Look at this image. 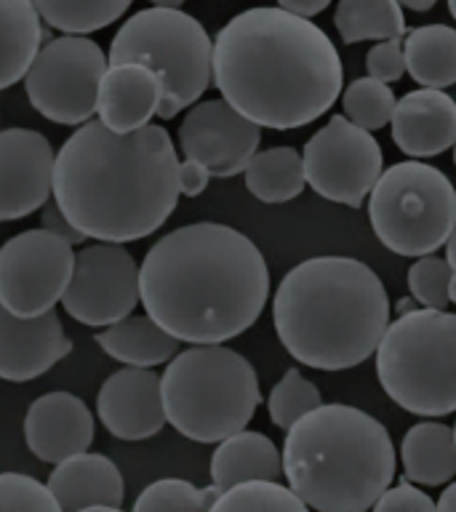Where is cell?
Wrapping results in <instances>:
<instances>
[{
    "label": "cell",
    "mask_w": 456,
    "mask_h": 512,
    "mask_svg": "<svg viewBox=\"0 0 456 512\" xmlns=\"http://www.w3.org/2000/svg\"><path fill=\"white\" fill-rule=\"evenodd\" d=\"M147 315L176 342H230L254 326L270 296V270L254 240L219 222L176 227L139 264Z\"/></svg>",
    "instance_id": "obj_1"
},
{
    "label": "cell",
    "mask_w": 456,
    "mask_h": 512,
    "mask_svg": "<svg viewBox=\"0 0 456 512\" xmlns=\"http://www.w3.org/2000/svg\"><path fill=\"white\" fill-rule=\"evenodd\" d=\"M214 86L259 128H302L339 99L342 59L326 32L280 6L240 11L214 38Z\"/></svg>",
    "instance_id": "obj_2"
},
{
    "label": "cell",
    "mask_w": 456,
    "mask_h": 512,
    "mask_svg": "<svg viewBox=\"0 0 456 512\" xmlns=\"http://www.w3.org/2000/svg\"><path fill=\"white\" fill-rule=\"evenodd\" d=\"M179 195L174 139L155 123L118 136L91 120L56 152V206L96 243L123 246L158 232Z\"/></svg>",
    "instance_id": "obj_3"
},
{
    "label": "cell",
    "mask_w": 456,
    "mask_h": 512,
    "mask_svg": "<svg viewBox=\"0 0 456 512\" xmlns=\"http://www.w3.org/2000/svg\"><path fill=\"white\" fill-rule=\"evenodd\" d=\"M272 320L288 355L318 371L360 366L390 328V299L368 264L315 256L280 280Z\"/></svg>",
    "instance_id": "obj_4"
},
{
    "label": "cell",
    "mask_w": 456,
    "mask_h": 512,
    "mask_svg": "<svg viewBox=\"0 0 456 512\" xmlns=\"http://www.w3.org/2000/svg\"><path fill=\"white\" fill-rule=\"evenodd\" d=\"M288 488L315 512H366L395 478L387 427L347 403H328L286 430Z\"/></svg>",
    "instance_id": "obj_5"
},
{
    "label": "cell",
    "mask_w": 456,
    "mask_h": 512,
    "mask_svg": "<svg viewBox=\"0 0 456 512\" xmlns=\"http://www.w3.org/2000/svg\"><path fill=\"white\" fill-rule=\"evenodd\" d=\"M166 422L195 443H222L254 419L262 403L254 366L224 344L187 347L160 376Z\"/></svg>",
    "instance_id": "obj_6"
},
{
    "label": "cell",
    "mask_w": 456,
    "mask_h": 512,
    "mask_svg": "<svg viewBox=\"0 0 456 512\" xmlns=\"http://www.w3.org/2000/svg\"><path fill=\"white\" fill-rule=\"evenodd\" d=\"M110 64H144L163 83L158 118L190 110L214 80V40L182 8L150 6L120 24L107 51Z\"/></svg>",
    "instance_id": "obj_7"
},
{
    "label": "cell",
    "mask_w": 456,
    "mask_h": 512,
    "mask_svg": "<svg viewBox=\"0 0 456 512\" xmlns=\"http://www.w3.org/2000/svg\"><path fill=\"white\" fill-rule=\"evenodd\" d=\"M376 376L400 408L456 414V315L411 310L395 318L376 350Z\"/></svg>",
    "instance_id": "obj_8"
},
{
    "label": "cell",
    "mask_w": 456,
    "mask_h": 512,
    "mask_svg": "<svg viewBox=\"0 0 456 512\" xmlns=\"http://www.w3.org/2000/svg\"><path fill=\"white\" fill-rule=\"evenodd\" d=\"M368 222L398 256H430L456 230V190L440 168L419 160L392 163L368 200Z\"/></svg>",
    "instance_id": "obj_9"
},
{
    "label": "cell",
    "mask_w": 456,
    "mask_h": 512,
    "mask_svg": "<svg viewBox=\"0 0 456 512\" xmlns=\"http://www.w3.org/2000/svg\"><path fill=\"white\" fill-rule=\"evenodd\" d=\"M107 67L110 59L99 43L62 35L40 48L24 78V91L46 120L80 128L94 120Z\"/></svg>",
    "instance_id": "obj_10"
},
{
    "label": "cell",
    "mask_w": 456,
    "mask_h": 512,
    "mask_svg": "<svg viewBox=\"0 0 456 512\" xmlns=\"http://www.w3.org/2000/svg\"><path fill=\"white\" fill-rule=\"evenodd\" d=\"M75 270V251L43 227L24 230L0 246V307L32 320L54 312Z\"/></svg>",
    "instance_id": "obj_11"
},
{
    "label": "cell",
    "mask_w": 456,
    "mask_h": 512,
    "mask_svg": "<svg viewBox=\"0 0 456 512\" xmlns=\"http://www.w3.org/2000/svg\"><path fill=\"white\" fill-rule=\"evenodd\" d=\"M304 176L320 198L360 208L384 174L382 147L363 128L334 115L302 152Z\"/></svg>",
    "instance_id": "obj_12"
},
{
    "label": "cell",
    "mask_w": 456,
    "mask_h": 512,
    "mask_svg": "<svg viewBox=\"0 0 456 512\" xmlns=\"http://www.w3.org/2000/svg\"><path fill=\"white\" fill-rule=\"evenodd\" d=\"M139 302V264L126 246L91 243L75 254V270L62 299L72 320L91 328H110L131 318Z\"/></svg>",
    "instance_id": "obj_13"
},
{
    "label": "cell",
    "mask_w": 456,
    "mask_h": 512,
    "mask_svg": "<svg viewBox=\"0 0 456 512\" xmlns=\"http://www.w3.org/2000/svg\"><path fill=\"white\" fill-rule=\"evenodd\" d=\"M262 142V128L232 110L224 99H206L187 110L179 126V150L211 176L243 174Z\"/></svg>",
    "instance_id": "obj_14"
},
{
    "label": "cell",
    "mask_w": 456,
    "mask_h": 512,
    "mask_svg": "<svg viewBox=\"0 0 456 512\" xmlns=\"http://www.w3.org/2000/svg\"><path fill=\"white\" fill-rule=\"evenodd\" d=\"M56 150L32 128L0 131V222L35 214L54 198Z\"/></svg>",
    "instance_id": "obj_15"
},
{
    "label": "cell",
    "mask_w": 456,
    "mask_h": 512,
    "mask_svg": "<svg viewBox=\"0 0 456 512\" xmlns=\"http://www.w3.org/2000/svg\"><path fill=\"white\" fill-rule=\"evenodd\" d=\"M96 416L118 440H147L166 427L160 376L150 368H120L96 392Z\"/></svg>",
    "instance_id": "obj_16"
},
{
    "label": "cell",
    "mask_w": 456,
    "mask_h": 512,
    "mask_svg": "<svg viewBox=\"0 0 456 512\" xmlns=\"http://www.w3.org/2000/svg\"><path fill=\"white\" fill-rule=\"evenodd\" d=\"M70 352L72 342L56 310L24 320L0 307V379L32 382L62 363Z\"/></svg>",
    "instance_id": "obj_17"
},
{
    "label": "cell",
    "mask_w": 456,
    "mask_h": 512,
    "mask_svg": "<svg viewBox=\"0 0 456 512\" xmlns=\"http://www.w3.org/2000/svg\"><path fill=\"white\" fill-rule=\"evenodd\" d=\"M24 440L40 462L62 464L94 443V414L72 392H46L24 416Z\"/></svg>",
    "instance_id": "obj_18"
},
{
    "label": "cell",
    "mask_w": 456,
    "mask_h": 512,
    "mask_svg": "<svg viewBox=\"0 0 456 512\" xmlns=\"http://www.w3.org/2000/svg\"><path fill=\"white\" fill-rule=\"evenodd\" d=\"M163 102V83L144 64H110L99 86L96 120L107 131L128 136L150 126Z\"/></svg>",
    "instance_id": "obj_19"
},
{
    "label": "cell",
    "mask_w": 456,
    "mask_h": 512,
    "mask_svg": "<svg viewBox=\"0 0 456 512\" xmlns=\"http://www.w3.org/2000/svg\"><path fill=\"white\" fill-rule=\"evenodd\" d=\"M390 126L408 158H435L456 144V102L446 91L419 88L398 99Z\"/></svg>",
    "instance_id": "obj_20"
},
{
    "label": "cell",
    "mask_w": 456,
    "mask_h": 512,
    "mask_svg": "<svg viewBox=\"0 0 456 512\" xmlns=\"http://www.w3.org/2000/svg\"><path fill=\"white\" fill-rule=\"evenodd\" d=\"M46 486L56 496L62 512H80L86 507H120L126 496L118 464L110 456L94 451L56 464Z\"/></svg>",
    "instance_id": "obj_21"
},
{
    "label": "cell",
    "mask_w": 456,
    "mask_h": 512,
    "mask_svg": "<svg viewBox=\"0 0 456 512\" xmlns=\"http://www.w3.org/2000/svg\"><path fill=\"white\" fill-rule=\"evenodd\" d=\"M280 475H283V456L264 432H238L222 440L211 456V483L219 491H230L240 483H254V480L278 483Z\"/></svg>",
    "instance_id": "obj_22"
},
{
    "label": "cell",
    "mask_w": 456,
    "mask_h": 512,
    "mask_svg": "<svg viewBox=\"0 0 456 512\" xmlns=\"http://www.w3.org/2000/svg\"><path fill=\"white\" fill-rule=\"evenodd\" d=\"M46 24L30 0H0V91L27 78L46 46Z\"/></svg>",
    "instance_id": "obj_23"
},
{
    "label": "cell",
    "mask_w": 456,
    "mask_h": 512,
    "mask_svg": "<svg viewBox=\"0 0 456 512\" xmlns=\"http://www.w3.org/2000/svg\"><path fill=\"white\" fill-rule=\"evenodd\" d=\"M96 344L110 358L126 363V368H155L179 355V342L150 318V315H131L115 326L104 328L96 336Z\"/></svg>",
    "instance_id": "obj_24"
},
{
    "label": "cell",
    "mask_w": 456,
    "mask_h": 512,
    "mask_svg": "<svg viewBox=\"0 0 456 512\" xmlns=\"http://www.w3.org/2000/svg\"><path fill=\"white\" fill-rule=\"evenodd\" d=\"M400 459L406 478L419 486H443L456 475L454 427L419 422L403 435Z\"/></svg>",
    "instance_id": "obj_25"
},
{
    "label": "cell",
    "mask_w": 456,
    "mask_h": 512,
    "mask_svg": "<svg viewBox=\"0 0 456 512\" xmlns=\"http://www.w3.org/2000/svg\"><path fill=\"white\" fill-rule=\"evenodd\" d=\"M406 72L430 91L456 83V30L448 24H424L403 40Z\"/></svg>",
    "instance_id": "obj_26"
},
{
    "label": "cell",
    "mask_w": 456,
    "mask_h": 512,
    "mask_svg": "<svg viewBox=\"0 0 456 512\" xmlns=\"http://www.w3.org/2000/svg\"><path fill=\"white\" fill-rule=\"evenodd\" d=\"M243 176L248 192L262 203H286L299 198L307 184L302 152L294 147H270L256 152Z\"/></svg>",
    "instance_id": "obj_27"
},
{
    "label": "cell",
    "mask_w": 456,
    "mask_h": 512,
    "mask_svg": "<svg viewBox=\"0 0 456 512\" xmlns=\"http://www.w3.org/2000/svg\"><path fill=\"white\" fill-rule=\"evenodd\" d=\"M334 24L344 43H387L406 35L403 6L395 0H342L334 11Z\"/></svg>",
    "instance_id": "obj_28"
},
{
    "label": "cell",
    "mask_w": 456,
    "mask_h": 512,
    "mask_svg": "<svg viewBox=\"0 0 456 512\" xmlns=\"http://www.w3.org/2000/svg\"><path fill=\"white\" fill-rule=\"evenodd\" d=\"M35 8L48 27L72 38H86L88 32L104 30L126 16L131 0H40Z\"/></svg>",
    "instance_id": "obj_29"
},
{
    "label": "cell",
    "mask_w": 456,
    "mask_h": 512,
    "mask_svg": "<svg viewBox=\"0 0 456 512\" xmlns=\"http://www.w3.org/2000/svg\"><path fill=\"white\" fill-rule=\"evenodd\" d=\"M222 491L211 483L198 488L190 480L163 478L155 480L136 496L131 512H208Z\"/></svg>",
    "instance_id": "obj_30"
},
{
    "label": "cell",
    "mask_w": 456,
    "mask_h": 512,
    "mask_svg": "<svg viewBox=\"0 0 456 512\" xmlns=\"http://www.w3.org/2000/svg\"><path fill=\"white\" fill-rule=\"evenodd\" d=\"M395 104H398V99L392 94V88L387 83L368 78V75L352 80L350 86L342 91L344 118L368 134H374L390 123Z\"/></svg>",
    "instance_id": "obj_31"
},
{
    "label": "cell",
    "mask_w": 456,
    "mask_h": 512,
    "mask_svg": "<svg viewBox=\"0 0 456 512\" xmlns=\"http://www.w3.org/2000/svg\"><path fill=\"white\" fill-rule=\"evenodd\" d=\"M208 512H310V507L288 486L254 480L222 491Z\"/></svg>",
    "instance_id": "obj_32"
},
{
    "label": "cell",
    "mask_w": 456,
    "mask_h": 512,
    "mask_svg": "<svg viewBox=\"0 0 456 512\" xmlns=\"http://www.w3.org/2000/svg\"><path fill=\"white\" fill-rule=\"evenodd\" d=\"M320 406H323L320 390L310 379H304L299 368H288L267 398L272 424L280 430H291L299 419H304Z\"/></svg>",
    "instance_id": "obj_33"
},
{
    "label": "cell",
    "mask_w": 456,
    "mask_h": 512,
    "mask_svg": "<svg viewBox=\"0 0 456 512\" xmlns=\"http://www.w3.org/2000/svg\"><path fill=\"white\" fill-rule=\"evenodd\" d=\"M451 278L454 270L446 262V256H422L408 267V291L414 294L419 304H424V310L446 312L451 304L448 299V288H451Z\"/></svg>",
    "instance_id": "obj_34"
},
{
    "label": "cell",
    "mask_w": 456,
    "mask_h": 512,
    "mask_svg": "<svg viewBox=\"0 0 456 512\" xmlns=\"http://www.w3.org/2000/svg\"><path fill=\"white\" fill-rule=\"evenodd\" d=\"M0 512H62L56 496L24 472H0Z\"/></svg>",
    "instance_id": "obj_35"
},
{
    "label": "cell",
    "mask_w": 456,
    "mask_h": 512,
    "mask_svg": "<svg viewBox=\"0 0 456 512\" xmlns=\"http://www.w3.org/2000/svg\"><path fill=\"white\" fill-rule=\"evenodd\" d=\"M366 70L368 78L379 80V83H395L406 75V56L403 46L398 40H387V43H376L366 54Z\"/></svg>",
    "instance_id": "obj_36"
},
{
    "label": "cell",
    "mask_w": 456,
    "mask_h": 512,
    "mask_svg": "<svg viewBox=\"0 0 456 512\" xmlns=\"http://www.w3.org/2000/svg\"><path fill=\"white\" fill-rule=\"evenodd\" d=\"M374 512H438V504L411 483H398L379 496Z\"/></svg>",
    "instance_id": "obj_37"
},
{
    "label": "cell",
    "mask_w": 456,
    "mask_h": 512,
    "mask_svg": "<svg viewBox=\"0 0 456 512\" xmlns=\"http://www.w3.org/2000/svg\"><path fill=\"white\" fill-rule=\"evenodd\" d=\"M40 227L51 232V235H56V238H62L64 243H70L72 248L83 246V240H86V235L80 230H75V224L62 214V208L56 206L54 198L40 208Z\"/></svg>",
    "instance_id": "obj_38"
},
{
    "label": "cell",
    "mask_w": 456,
    "mask_h": 512,
    "mask_svg": "<svg viewBox=\"0 0 456 512\" xmlns=\"http://www.w3.org/2000/svg\"><path fill=\"white\" fill-rule=\"evenodd\" d=\"M208 182H211V174L200 163H195V160H182L179 163V192L182 195L198 198V195L206 192Z\"/></svg>",
    "instance_id": "obj_39"
},
{
    "label": "cell",
    "mask_w": 456,
    "mask_h": 512,
    "mask_svg": "<svg viewBox=\"0 0 456 512\" xmlns=\"http://www.w3.org/2000/svg\"><path fill=\"white\" fill-rule=\"evenodd\" d=\"M280 8L288 11V14L299 16V19H310L312 22V16H318L326 11L328 0H283Z\"/></svg>",
    "instance_id": "obj_40"
},
{
    "label": "cell",
    "mask_w": 456,
    "mask_h": 512,
    "mask_svg": "<svg viewBox=\"0 0 456 512\" xmlns=\"http://www.w3.org/2000/svg\"><path fill=\"white\" fill-rule=\"evenodd\" d=\"M438 512H456V483L446 486L438 499Z\"/></svg>",
    "instance_id": "obj_41"
},
{
    "label": "cell",
    "mask_w": 456,
    "mask_h": 512,
    "mask_svg": "<svg viewBox=\"0 0 456 512\" xmlns=\"http://www.w3.org/2000/svg\"><path fill=\"white\" fill-rule=\"evenodd\" d=\"M446 262L451 264V270L456 272V230L451 232V238L446 243Z\"/></svg>",
    "instance_id": "obj_42"
},
{
    "label": "cell",
    "mask_w": 456,
    "mask_h": 512,
    "mask_svg": "<svg viewBox=\"0 0 456 512\" xmlns=\"http://www.w3.org/2000/svg\"><path fill=\"white\" fill-rule=\"evenodd\" d=\"M403 8H408V11H430V8H435V3H414V0H408V3H403Z\"/></svg>",
    "instance_id": "obj_43"
},
{
    "label": "cell",
    "mask_w": 456,
    "mask_h": 512,
    "mask_svg": "<svg viewBox=\"0 0 456 512\" xmlns=\"http://www.w3.org/2000/svg\"><path fill=\"white\" fill-rule=\"evenodd\" d=\"M80 512H123L120 507H86V510Z\"/></svg>",
    "instance_id": "obj_44"
},
{
    "label": "cell",
    "mask_w": 456,
    "mask_h": 512,
    "mask_svg": "<svg viewBox=\"0 0 456 512\" xmlns=\"http://www.w3.org/2000/svg\"><path fill=\"white\" fill-rule=\"evenodd\" d=\"M448 299H451V304H456V272L451 278V288H448Z\"/></svg>",
    "instance_id": "obj_45"
},
{
    "label": "cell",
    "mask_w": 456,
    "mask_h": 512,
    "mask_svg": "<svg viewBox=\"0 0 456 512\" xmlns=\"http://www.w3.org/2000/svg\"><path fill=\"white\" fill-rule=\"evenodd\" d=\"M448 11H451V16L456 19V0H451V3H448Z\"/></svg>",
    "instance_id": "obj_46"
},
{
    "label": "cell",
    "mask_w": 456,
    "mask_h": 512,
    "mask_svg": "<svg viewBox=\"0 0 456 512\" xmlns=\"http://www.w3.org/2000/svg\"><path fill=\"white\" fill-rule=\"evenodd\" d=\"M454 166H456V144H454Z\"/></svg>",
    "instance_id": "obj_47"
},
{
    "label": "cell",
    "mask_w": 456,
    "mask_h": 512,
    "mask_svg": "<svg viewBox=\"0 0 456 512\" xmlns=\"http://www.w3.org/2000/svg\"><path fill=\"white\" fill-rule=\"evenodd\" d=\"M454 440H456V424H454Z\"/></svg>",
    "instance_id": "obj_48"
}]
</instances>
